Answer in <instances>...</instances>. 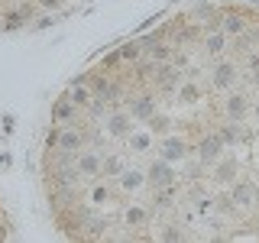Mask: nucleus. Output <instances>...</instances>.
I'll list each match as a JSON object with an SVG mask.
<instances>
[{"mask_svg": "<svg viewBox=\"0 0 259 243\" xmlns=\"http://www.w3.org/2000/svg\"><path fill=\"white\" fill-rule=\"evenodd\" d=\"M101 159H104V152L101 149H94V146H84V149L75 156V172L81 178H101Z\"/></svg>", "mask_w": 259, "mask_h": 243, "instance_id": "nucleus-1", "label": "nucleus"}, {"mask_svg": "<svg viewBox=\"0 0 259 243\" xmlns=\"http://www.w3.org/2000/svg\"><path fill=\"white\" fill-rule=\"evenodd\" d=\"M233 81H237V65L221 59L210 68V85H214V91H233Z\"/></svg>", "mask_w": 259, "mask_h": 243, "instance_id": "nucleus-2", "label": "nucleus"}, {"mask_svg": "<svg viewBox=\"0 0 259 243\" xmlns=\"http://www.w3.org/2000/svg\"><path fill=\"white\" fill-rule=\"evenodd\" d=\"M123 104L130 107V117L143 120V124L156 113V94H136V97L130 94V97H123Z\"/></svg>", "mask_w": 259, "mask_h": 243, "instance_id": "nucleus-3", "label": "nucleus"}, {"mask_svg": "<svg viewBox=\"0 0 259 243\" xmlns=\"http://www.w3.org/2000/svg\"><path fill=\"white\" fill-rule=\"evenodd\" d=\"M224 149H227V146L221 143V136H217V133L204 136V140H201L198 146H194V152H198L201 166H214V162H217V159L224 156Z\"/></svg>", "mask_w": 259, "mask_h": 243, "instance_id": "nucleus-4", "label": "nucleus"}, {"mask_svg": "<svg viewBox=\"0 0 259 243\" xmlns=\"http://www.w3.org/2000/svg\"><path fill=\"white\" fill-rule=\"evenodd\" d=\"M191 152H194V146H188L182 136H175V133H165V136H162V159H165V162L185 159V156H191Z\"/></svg>", "mask_w": 259, "mask_h": 243, "instance_id": "nucleus-5", "label": "nucleus"}, {"mask_svg": "<svg viewBox=\"0 0 259 243\" xmlns=\"http://www.w3.org/2000/svg\"><path fill=\"white\" fill-rule=\"evenodd\" d=\"M172 182H175V169H172V162H165V159L152 162L149 172H146V185H152V188H165V185H172Z\"/></svg>", "mask_w": 259, "mask_h": 243, "instance_id": "nucleus-6", "label": "nucleus"}, {"mask_svg": "<svg viewBox=\"0 0 259 243\" xmlns=\"http://www.w3.org/2000/svg\"><path fill=\"white\" fill-rule=\"evenodd\" d=\"M256 198H259L256 182H230V201L237 208H253Z\"/></svg>", "mask_w": 259, "mask_h": 243, "instance_id": "nucleus-7", "label": "nucleus"}, {"mask_svg": "<svg viewBox=\"0 0 259 243\" xmlns=\"http://www.w3.org/2000/svg\"><path fill=\"white\" fill-rule=\"evenodd\" d=\"M246 110H249V97L246 94H240V91H233V94H227V101H224V113L230 120H246Z\"/></svg>", "mask_w": 259, "mask_h": 243, "instance_id": "nucleus-8", "label": "nucleus"}, {"mask_svg": "<svg viewBox=\"0 0 259 243\" xmlns=\"http://www.w3.org/2000/svg\"><path fill=\"white\" fill-rule=\"evenodd\" d=\"M175 94H178V104H185V107H194V104L204 97V91H201V85L194 78H185V81H178V88H175Z\"/></svg>", "mask_w": 259, "mask_h": 243, "instance_id": "nucleus-9", "label": "nucleus"}, {"mask_svg": "<svg viewBox=\"0 0 259 243\" xmlns=\"http://www.w3.org/2000/svg\"><path fill=\"white\" fill-rule=\"evenodd\" d=\"M107 130H110V136H113V140H126V136H130V130H133V117L113 107L110 120H107Z\"/></svg>", "mask_w": 259, "mask_h": 243, "instance_id": "nucleus-10", "label": "nucleus"}, {"mask_svg": "<svg viewBox=\"0 0 259 243\" xmlns=\"http://www.w3.org/2000/svg\"><path fill=\"white\" fill-rule=\"evenodd\" d=\"M55 149H65V152H81L84 149V133H81V127H62L59 133V146Z\"/></svg>", "mask_w": 259, "mask_h": 243, "instance_id": "nucleus-11", "label": "nucleus"}, {"mask_svg": "<svg viewBox=\"0 0 259 243\" xmlns=\"http://www.w3.org/2000/svg\"><path fill=\"white\" fill-rule=\"evenodd\" d=\"M71 120H78V107L62 94L59 101H55V107H52V124H65V127H68Z\"/></svg>", "mask_w": 259, "mask_h": 243, "instance_id": "nucleus-12", "label": "nucleus"}, {"mask_svg": "<svg viewBox=\"0 0 259 243\" xmlns=\"http://www.w3.org/2000/svg\"><path fill=\"white\" fill-rule=\"evenodd\" d=\"M123 169H126V156H123V152H104V159H101V175L104 178H117Z\"/></svg>", "mask_w": 259, "mask_h": 243, "instance_id": "nucleus-13", "label": "nucleus"}, {"mask_svg": "<svg viewBox=\"0 0 259 243\" xmlns=\"http://www.w3.org/2000/svg\"><path fill=\"white\" fill-rule=\"evenodd\" d=\"M201 46H204L207 59H221V55L227 52V32H221V29H217V32H204V43H201Z\"/></svg>", "mask_w": 259, "mask_h": 243, "instance_id": "nucleus-14", "label": "nucleus"}, {"mask_svg": "<svg viewBox=\"0 0 259 243\" xmlns=\"http://www.w3.org/2000/svg\"><path fill=\"white\" fill-rule=\"evenodd\" d=\"M117 185H120V191H140L143 185H146V172H140V169H123V172L117 175Z\"/></svg>", "mask_w": 259, "mask_h": 243, "instance_id": "nucleus-15", "label": "nucleus"}, {"mask_svg": "<svg viewBox=\"0 0 259 243\" xmlns=\"http://www.w3.org/2000/svg\"><path fill=\"white\" fill-rule=\"evenodd\" d=\"M217 166V172H214V182L217 185H230V182H237V172H240V166H237V159H217L214 162Z\"/></svg>", "mask_w": 259, "mask_h": 243, "instance_id": "nucleus-16", "label": "nucleus"}, {"mask_svg": "<svg viewBox=\"0 0 259 243\" xmlns=\"http://www.w3.org/2000/svg\"><path fill=\"white\" fill-rule=\"evenodd\" d=\"M126 143H130V149L136 152V156H143V152H149V146L156 143V136L149 133V130H130V136H126Z\"/></svg>", "mask_w": 259, "mask_h": 243, "instance_id": "nucleus-17", "label": "nucleus"}, {"mask_svg": "<svg viewBox=\"0 0 259 243\" xmlns=\"http://www.w3.org/2000/svg\"><path fill=\"white\" fill-rule=\"evenodd\" d=\"M149 214H152V211L146 205H130L123 211V224L126 227H146V224H149Z\"/></svg>", "mask_w": 259, "mask_h": 243, "instance_id": "nucleus-18", "label": "nucleus"}, {"mask_svg": "<svg viewBox=\"0 0 259 243\" xmlns=\"http://www.w3.org/2000/svg\"><path fill=\"white\" fill-rule=\"evenodd\" d=\"M65 97H68V101H71V104H75V107L81 110V107H84V104H88V101H91V97H94V94H91V88H88V85H84V81H75V85H71V88H68V91H65Z\"/></svg>", "mask_w": 259, "mask_h": 243, "instance_id": "nucleus-19", "label": "nucleus"}, {"mask_svg": "<svg viewBox=\"0 0 259 243\" xmlns=\"http://www.w3.org/2000/svg\"><path fill=\"white\" fill-rule=\"evenodd\" d=\"M217 136H221L224 146H240L243 143V130L237 127V120H230L227 127H221V130H217Z\"/></svg>", "mask_w": 259, "mask_h": 243, "instance_id": "nucleus-20", "label": "nucleus"}, {"mask_svg": "<svg viewBox=\"0 0 259 243\" xmlns=\"http://www.w3.org/2000/svg\"><path fill=\"white\" fill-rule=\"evenodd\" d=\"M146 124H149V133H152V136H165V133H172V130H175V127H172V120L162 117V113H152Z\"/></svg>", "mask_w": 259, "mask_h": 243, "instance_id": "nucleus-21", "label": "nucleus"}, {"mask_svg": "<svg viewBox=\"0 0 259 243\" xmlns=\"http://www.w3.org/2000/svg\"><path fill=\"white\" fill-rule=\"evenodd\" d=\"M243 29H246V20H243V16H233V13L221 23V32H227V36H240Z\"/></svg>", "mask_w": 259, "mask_h": 243, "instance_id": "nucleus-22", "label": "nucleus"}, {"mask_svg": "<svg viewBox=\"0 0 259 243\" xmlns=\"http://www.w3.org/2000/svg\"><path fill=\"white\" fill-rule=\"evenodd\" d=\"M156 237H159V240H185L188 233H185L182 227H175V224H165V227H162V230L156 233Z\"/></svg>", "mask_w": 259, "mask_h": 243, "instance_id": "nucleus-23", "label": "nucleus"}, {"mask_svg": "<svg viewBox=\"0 0 259 243\" xmlns=\"http://www.w3.org/2000/svg\"><path fill=\"white\" fill-rule=\"evenodd\" d=\"M91 201H94V205L110 201V188H107V185H94V188H91Z\"/></svg>", "mask_w": 259, "mask_h": 243, "instance_id": "nucleus-24", "label": "nucleus"}, {"mask_svg": "<svg viewBox=\"0 0 259 243\" xmlns=\"http://www.w3.org/2000/svg\"><path fill=\"white\" fill-rule=\"evenodd\" d=\"M59 133H62L59 127H52V130L46 133V149H55V146H59Z\"/></svg>", "mask_w": 259, "mask_h": 243, "instance_id": "nucleus-25", "label": "nucleus"}, {"mask_svg": "<svg viewBox=\"0 0 259 243\" xmlns=\"http://www.w3.org/2000/svg\"><path fill=\"white\" fill-rule=\"evenodd\" d=\"M246 65H249V71H253V81H259V52H249Z\"/></svg>", "mask_w": 259, "mask_h": 243, "instance_id": "nucleus-26", "label": "nucleus"}, {"mask_svg": "<svg viewBox=\"0 0 259 243\" xmlns=\"http://www.w3.org/2000/svg\"><path fill=\"white\" fill-rule=\"evenodd\" d=\"M39 7H42V10H59L62 0H39Z\"/></svg>", "mask_w": 259, "mask_h": 243, "instance_id": "nucleus-27", "label": "nucleus"}]
</instances>
